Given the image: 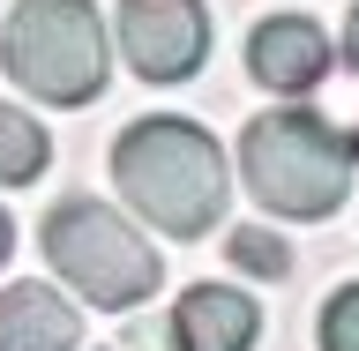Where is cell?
<instances>
[{"label": "cell", "instance_id": "obj_5", "mask_svg": "<svg viewBox=\"0 0 359 351\" xmlns=\"http://www.w3.org/2000/svg\"><path fill=\"white\" fill-rule=\"evenodd\" d=\"M120 60L142 83H187L210 60V8L202 0H120Z\"/></svg>", "mask_w": 359, "mask_h": 351}, {"label": "cell", "instance_id": "obj_3", "mask_svg": "<svg viewBox=\"0 0 359 351\" xmlns=\"http://www.w3.org/2000/svg\"><path fill=\"white\" fill-rule=\"evenodd\" d=\"M0 67L38 105H90L112 75V30L97 0H15L0 22Z\"/></svg>", "mask_w": 359, "mask_h": 351}, {"label": "cell", "instance_id": "obj_4", "mask_svg": "<svg viewBox=\"0 0 359 351\" xmlns=\"http://www.w3.org/2000/svg\"><path fill=\"white\" fill-rule=\"evenodd\" d=\"M38 240H45V262L60 269L90 307H142L157 291V277H165L157 247L142 240L120 209H105V202H90V195L53 202Z\"/></svg>", "mask_w": 359, "mask_h": 351}, {"label": "cell", "instance_id": "obj_9", "mask_svg": "<svg viewBox=\"0 0 359 351\" xmlns=\"http://www.w3.org/2000/svg\"><path fill=\"white\" fill-rule=\"evenodd\" d=\"M45 157H53V135H45L22 105L0 97V187H30V179L45 172Z\"/></svg>", "mask_w": 359, "mask_h": 351}, {"label": "cell", "instance_id": "obj_2", "mask_svg": "<svg viewBox=\"0 0 359 351\" xmlns=\"http://www.w3.org/2000/svg\"><path fill=\"white\" fill-rule=\"evenodd\" d=\"M359 172V128H337L314 105H269L240 128V179L269 217L322 224L344 209Z\"/></svg>", "mask_w": 359, "mask_h": 351}, {"label": "cell", "instance_id": "obj_1", "mask_svg": "<svg viewBox=\"0 0 359 351\" xmlns=\"http://www.w3.org/2000/svg\"><path fill=\"white\" fill-rule=\"evenodd\" d=\"M112 187L157 232L202 240L232 202V165H224L210 128L180 120V112H150V120L112 135Z\"/></svg>", "mask_w": 359, "mask_h": 351}, {"label": "cell", "instance_id": "obj_11", "mask_svg": "<svg viewBox=\"0 0 359 351\" xmlns=\"http://www.w3.org/2000/svg\"><path fill=\"white\" fill-rule=\"evenodd\" d=\"M322 351H359V284H337L322 299Z\"/></svg>", "mask_w": 359, "mask_h": 351}, {"label": "cell", "instance_id": "obj_12", "mask_svg": "<svg viewBox=\"0 0 359 351\" xmlns=\"http://www.w3.org/2000/svg\"><path fill=\"white\" fill-rule=\"evenodd\" d=\"M344 67H352V75H359V8H352V15H344Z\"/></svg>", "mask_w": 359, "mask_h": 351}, {"label": "cell", "instance_id": "obj_8", "mask_svg": "<svg viewBox=\"0 0 359 351\" xmlns=\"http://www.w3.org/2000/svg\"><path fill=\"white\" fill-rule=\"evenodd\" d=\"M83 314L67 307L53 284H0V351H75Z\"/></svg>", "mask_w": 359, "mask_h": 351}, {"label": "cell", "instance_id": "obj_6", "mask_svg": "<svg viewBox=\"0 0 359 351\" xmlns=\"http://www.w3.org/2000/svg\"><path fill=\"white\" fill-rule=\"evenodd\" d=\"M330 30L314 15H262L255 22V38H247V75L262 90H277V97H307V90H322V75H330Z\"/></svg>", "mask_w": 359, "mask_h": 351}, {"label": "cell", "instance_id": "obj_13", "mask_svg": "<svg viewBox=\"0 0 359 351\" xmlns=\"http://www.w3.org/2000/svg\"><path fill=\"white\" fill-rule=\"evenodd\" d=\"M8 254H15V217L0 209V269H8Z\"/></svg>", "mask_w": 359, "mask_h": 351}, {"label": "cell", "instance_id": "obj_10", "mask_svg": "<svg viewBox=\"0 0 359 351\" xmlns=\"http://www.w3.org/2000/svg\"><path fill=\"white\" fill-rule=\"evenodd\" d=\"M224 262L247 269V277H292V247L269 232V224H240L232 240H224Z\"/></svg>", "mask_w": 359, "mask_h": 351}, {"label": "cell", "instance_id": "obj_7", "mask_svg": "<svg viewBox=\"0 0 359 351\" xmlns=\"http://www.w3.org/2000/svg\"><path fill=\"white\" fill-rule=\"evenodd\" d=\"M165 329H172V351H255L262 307L240 284H187Z\"/></svg>", "mask_w": 359, "mask_h": 351}]
</instances>
